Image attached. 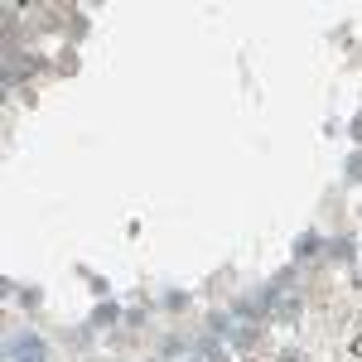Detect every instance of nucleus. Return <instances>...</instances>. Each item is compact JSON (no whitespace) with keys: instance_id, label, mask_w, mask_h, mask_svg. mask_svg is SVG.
<instances>
[{"instance_id":"obj_1","label":"nucleus","mask_w":362,"mask_h":362,"mask_svg":"<svg viewBox=\"0 0 362 362\" xmlns=\"http://www.w3.org/2000/svg\"><path fill=\"white\" fill-rule=\"evenodd\" d=\"M5 362H49V348L39 334H15L5 343Z\"/></svg>"},{"instance_id":"obj_2","label":"nucleus","mask_w":362,"mask_h":362,"mask_svg":"<svg viewBox=\"0 0 362 362\" xmlns=\"http://www.w3.org/2000/svg\"><path fill=\"white\" fill-rule=\"evenodd\" d=\"M348 179H353V184L362 179V155H353V160H348Z\"/></svg>"},{"instance_id":"obj_3","label":"nucleus","mask_w":362,"mask_h":362,"mask_svg":"<svg viewBox=\"0 0 362 362\" xmlns=\"http://www.w3.org/2000/svg\"><path fill=\"white\" fill-rule=\"evenodd\" d=\"M353 140H362V112L353 116Z\"/></svg>"}]
</instances>
